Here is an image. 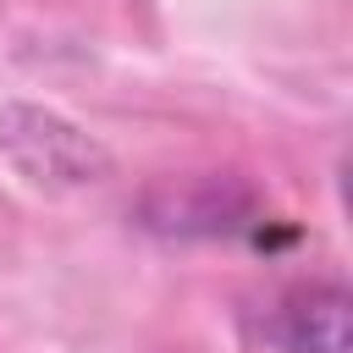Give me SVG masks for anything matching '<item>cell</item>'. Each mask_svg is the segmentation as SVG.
<instances>
[{
	"label": "cell",
	"instance_id": "obj_2",
	"mask_svg": "<svg viewBox=\"0 0 353 353\" xmlns=\"http://www.w3.org/2000/svg\"><path fill=\"white\" fill-rule=\"evenodd\" d=\"M138 226L182 243H215V237H248L270 248V215L265 199L243 176H182V182H154L138 199Z\"/></svg>",
	"mask_w": 353,
	"mask_h": 353
},
{
	"label": "cell",
	"instance_id": "obj_1",
	"mask_svg": "<svg viewBox=\"0 0 353 353\" xmlns=\"http://www.w3.org/2000/svg\"><path fill=\"white\" fill-rule=\"evenodd\" d=\"M0 154L39 193H83L110 176V149L72 116L33 99L0 105Z\"/></svg>",
	"mask_w": 353,
	"mask_h": 353
},
{
	"label": "cell",
	"instance_id": "obj_3",
	"mask_svg": "<svg viewBox=\"0 0 353 353\" xmlns=\"http://www.w3.org/2000/svg\"><path fill=\"white\" fill-rule=\"evenodd\" d=\"M237 331L248 347H265V353H347L353 298L342 281H287L254 298Z\"/></svg>",
	"mask_w": 353,
	"mask_h": 353
}]
</instances>
